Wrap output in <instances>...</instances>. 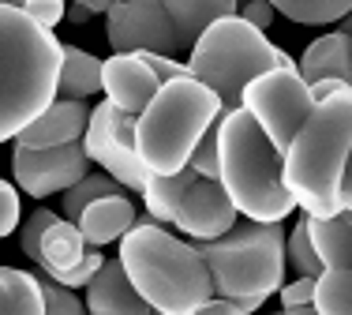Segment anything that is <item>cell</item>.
I'll return each instance as SVG.
<instances>
[{
    "mask_svg": "<svg viewBox=\"0 0 352 315\" xmlns=\"http://www.w3.org/2000/svg\"><path fill=\"white\" fill-rule=\"evenodd\" d=\"M142 56H146V64L162 76V83H169V79H180V76H191V68L188 64H180L173 53H150V49H142Z\"/></svg>",
    "mask_w": 352,
    "mask_h": 315,
    "instance_id": "obj_33",
    "label": "cell"
},
{
    "mask_svg": "<svg viewBox=\"0 0 352 315\" xmlns=\"http://www.w3.org/2000/svg\"><path fill=\"white\" fill-rule=\"evenodd\" d=\"M105 98L124 113H139L154 102V94L162 90V76L146 64L142 53H113L105 61Z\"/></svg>",
    "mask_w": 352,
    "mask_h": 315,
    "instance_id": "obj_13",
    "label": "cell"
},
{
    "mask_svg": "<svg viewBox=\"0 0 352 315\" xmlns=\"http://www.w3.org/2000/svg\"><path fill=\"white\" fill-rule=\"evenodd\" d=\"M281 15L304 27H322V23H341L352 12V0H270Z\"/></svg>",
    "mask_w": 352,
    "mask_h": 315,
    "instance_id": "obj_26",
    "label": "cell"
},
{
    "mask_svg": "<svg viewBox=\"0 0 352 315\" xmlns=\"http://www.w3.org/2000/svg\"><path fill=\"white\" fill-rule=\"evenodd\" d=\"M87 312H94V315H146V312H154V304L135 289L124 259L116 255V259H105L102 270L90 278Z\"/></svg>",
    "mask_w": 352,
    "mask_h": 315,
    "instance_id": "obj_14",
    "label": "cell"
},
{
    "mask_svg": "<svg viewBox=\"0 0 352 315\" xmlns=\"http://www.w3.org/2000/svg\"><path fill=\"white\" fill-rule=\"evenodd\" d=\"M87 248L90 240L82 237V226L72 218H60L49 226V233L41 237V263L38 270L41 274H64V270L79 267L87 259Z\"/></svg>",
    "mask_w": 352,
    "mask_h": 315,
    "instance_id": "obj_19",
    "label": "cell"
},
{
    "mask_svg": "<svg viewBox=\"0 0 352 315\" xmlns=\"http://www.w3.org/2000/svg\"><path fill=\"white\" fill-rule=\"evenodd\" d=\"M289 263L296 267V274H307V278H318L326 270L322 255H318V248L311 240V229H307V214L292 226V233H289Z\"/></svg>",
    "mask_w": 352,
    "mask_h": 315,
    "instance_id": "obj_27",
    "label": "cell"
},
{
    "mask_svg": "<svg viewBox=\"0 0 352 315\" xmlns=\"http://www.w3.org/2000/svg\"><path fill=\"white\" fill-rule=\"evenodd\" d=\"M315 281H318V278L300 274L296 281L281 285V289H278L281 308H285V312H318V308H315Z\"/></svg>",
    "mask_w": 352,
    "mask_h": 315,
    "instance_id": "obj_29",
    "label": "cell"
},
{
    "mask_svg": "<svg viewBox=\"0 0 352 315\" xmlns=\"http://www.w3.org/2000/svg\"><path fill=\"white\" fill-rule=\"evenodd\" d=\"M300 72H304L307 83H318V79L352 83V38L345 30H330V34L315 38L300 56Z\"/></svg>",
    "mask_w": 352,
    "mask_h": 315,
    "instance_id": "obj_17",
    "label": "cell"
},
{
    "mask_svg": "<svg viewBox=\"0 0 352 315\" xmlns=\"http://www.w3.org/2000/svg\"><path fill=\"white\" fill-rule=\"evenodd\" d=\"M105 38L113 53H180L176 23L162 0H120L105 12Z\"/></svg>",
    "mask_w": 352,
    "mask_h": 315,
    "instance_id": "obj_11",
    "label": "cell"
},
{
    "mask_svg": "<svg viewBox=\"0 0 352 315\" xmlns=\"http://www.w3.org/2000/svg\"><path fill=\"white\" fill-rule=\"evenodd\" d=\"M135 124H139L135 113L116 109V105L105 98V102L94 105V113H90L82 143H87V154L94 158V165H102L105 173H113L128 192L142 195V188H146V180H150V169L139 158Z\"/></svg>",
    "mask_w": 352,
    "mask_h": 315,
    "instance_id": "obj_9",
    "label": "cell"
},
{
    "mask_svg": "<svg viewBox=\"0 0 352 315\" xmlns=\"http://www.w3.org/2000/svg\"><path fill=\"white\" fill-rule=\"evenodd\" d=\"M307 229H311V240L326 267H352V221H345L341 214L338 218L307 214Z\"/></svg>",
    "mask_w": 352,
    "mask_h": 315,
    "instance_id": "obj_23",
    "label": "cell"
},
{
    "mask_svg": "<svg viewBox=\"0 0 352 315\" xmlns=\"http://www.w3.org/2000/svg\"><path fill=\"white\" fill-rule=\"evenodd\" d=\"M68 19L75 23V27H82V23H90V19H94V12H90L87 4H79V0H72V12H68Z\"/></svg>",
    "mask_w": 352,
    "mask_h": 315,
    "instance_id": "obj_36",
    "label": "cell"
},
{
    "mask_svg": "<svg viewBox=\"0 0 352 315\" xmlns=\"http://www.w3.org/2000/svg\"><path fill=\"white\" fill-rule=\"evenodd\" d=\"M53 221H60V214H53L49 206H38V210L23 221L19 244H23V255H27L30 263H41V237L49 233V226H53Z\"/></svg>",
    "mask_w": 352,
    "mask_h": 315,
    "instance_id": "obj_28",
    "label": "cell"
},
{
    "mask_svg": "<svg viewBox=\"0 0 352 315\" xmlns=\"http://www.w3.org/2000/svg\"><path fill=\"white\" fill-rule=\"evenodd\" d=\"M94 158L87 154V143H60V146H19L12 154V173L15 184L27 195L45 199V195H64L72 184H79L90 173Z\"/></svg>",
    "mask_w": 352,
    "mask_h": 315,
    "instance_id": "obj_10",
    "label": "cell"
},
{
    "mask_svg": "<svg viewBox=\"0 0 352 315\" xmlns=\"http://www.w3.org/2000/svg\"><path fill=\"white\" fill-rule=\"evenodd\" d=\"M318 98L300 68H270L244 87V109L266 128L281 154H289L296 131L315 113Z\"/></svg>",
    "mask_w": 352,
    "mask_h": 315,
    "instance_id": "obj_8",
    "label": "cell"
},
{
    "mask_svg": "<svg viewBox=\"0 0 352 315\" xmlns=\"http://www.w3.org/2000/svg\"><path fill=\"white\" fill-rule=\"evenodd\" d=\"M135 221H139L135 218V203L120 192V195L94 199V203L82 210L79 226H82V237H87L90 244L105 248V244H113V240H120L131 226H135Z\"/></svg>",
    "mask_w": 352,
    "mask_h": 315,
    "instance_id": "obj_16",
    "label": "cell"
},
{
    "mask_svg": "<svg viewBox=\"0 0 352 315\" xmlns=\"http://www.w3.org/2000/svg\"><path fill=\"white\" fill-rule=\"evenodd\" d=\"M210 263L217 296H274L285 285L289 237L281 221H236L229 233L214 240H195Z\"/></svg>",
    "mask_w": 352,
    "mask_h": 315,
    "instance_id": "obj_7",
    "label": "cell"
},
{
    "mask_svg": "<svg viewBox=\"0 0 352 315\" xmlns=\"http://www.w3.org/2000/svg\"><path fill=\"white\" fill-rule=\"evenodd\" d=\"M341 87H352V83H345V79H318V83H311V90H315L318 102H322V98H330L333 90H341Z\"/></svg>",
    "mask_w": 352,
    "mask_h": 315,
    "instance_id": "obj_35",
    "label": "cell"
},
{
    "mask_svg": "<svg viewBox=\"0 0 352 315\" xmlns=\"http://www.w3.org/2000/svg\"><path fill=\"white\" fill-rule=\"evenodd\" d=\"M23 12H30L38 23L45 27H56L60 19H68V0H23Z\"/></svg>",
    "mask_w": 352,
    "mask_h": 315,
    "instance_id": "obj_32",
    "label": "cell"
},
{
    "mask_svg": "<svg viewBox=\"0 0 352 315\" xmlns=\"http://www.w3.org/2000/svg\"><path fill=\"white\" fill-rule=\"evenodd\" d=\"M64 41L19 4L0 8V139H15L60 98Z\"/></svg>",
    "mask_w": 352,
    "mask_h": 315,
    "instance_id": "obj_2",
    "label": "cell"
},
{
    "mask_svg": "<svg viewBox=\"0 0 352 315\" xmlns=\"http://www.w3.org/2000/svg\"><path fill=\"white\" fill-rule=\"evenodd\" d=\"M120 192H128V188L120 184V180L113 177V173H87V177L79 180V184H72L68 192L60 195V203H64V218H72V221H79L82 218V210H87L94 199H102V195H120Z\"/></svg>",
    "mask_w": 352,
    "mask_h": 315,
    "instance_id": "obj_24",
    "label": "cell"
},
{
    "mask_svg": "<svg viewBox=\"0 0 352 315\" xmlns=\"http://www.w3.org/2000/svg\"><path fill=\"white\" fill-rule=\"evenodd\" d=\"M315 308L322 315H352V267H326L318 274Z\"/></svg>",
    "mask_w": 352,
    "mask_h": 315,
    "instance_id": "obj_25",
    "label": "cell"
},
{
    "mask_svg": "<svg viewBox=\"0 0 352 315\" xmlns=\"http://www.w3.org/2000/svg\"><path fill=\"white\" fill-rule=\"evenodd\" d=\"M120 259L135 289L154 304V312L191 315L217 293L203 252L188 240L173 237L154 214L139 218L120 237Z\"/></svg>",
    "mask_w": 352,
    "mask_h": 315,
    "instance_id": "obj_3",
    "label": "cell"
},
{
    "mask_svg": "<svg viewBox=\"0 0 352 315\" xmlns=\"http://www.w3.org/2000/svg\"><path fill=\"white\" fill-rule=\"evenodd\" d=\"M225 113L221 94L199 76L162 83L154 102L139 113L135 146L150 173H180L191 165L203 135Z\"/></svg>",
    "mask_w": 352,
    "mask_h": 315,
    "instance_id": "obj_5",
    "label": "cell"
},
{
    "mask_svg": "<svg viewBox=\"0 0 352 315\" xmlns=\"http://www.w3.org/2000/svg\"><path fill=\"white\" fill-rule=\"evenodd\" d=\"M341 218H345V221H352V210H345V214H341Z\"/></svg>",
    "mask_w": 352,
    "mask_h": 315,
    "instance_id": "obj_39",
    "label": "cell"
},
{
    "mask_svg": "<svg viewBox=\"0 0 352 315\" xmlns=\"http://www.w3.org/2000/svg\"><path fill=\"white\" fill-rule=\"evenodd\" d=\"M105 83V61L79 45H64V72H60V98H94Z\"/></svg>",
    "mask_w": 352,
    "mask_h": 315,
    "instance_id": "obj_22",
    "label": "cell"
},
{
    "mask_svg": "<svg viewBox=\"0 0 352 315\" xmlns=\"http://www.w3.org/2000/svg\"><path fill=\"white\" fill-rule=\"evenodd\" d=\"M221 173L217 180L232 195L236 210L255 221H285L296 210V195L285 184V154L244 105L221 113Z\"/></svg>",
    "mask_w": 352,
    "mask_h": 315,
    "instance_id": "obj_4",
    "label": "cell"
},
{
    "mask_svg": "<svg viewBox=\"0 0 352 315\" xmlns=\"http://www.w3.org/2000/svg\"><path fill=\"white\" fill-rule=\"evenodd\" d=\"M0 312L4 315H49L45 308V278L19 267L0 270Z\"/></svg>",
    "mask_w": 352,
    "mask_h": 315,
    "instance_id": "obj_20",
    "label": "cell"
},
{
    "mask_svg": "<svg viewBox=\"0 0 352 315\" xmlns=\"http://www.w3.org/2000/svg\"><path fill=\"white\" fill-rule=\"evenodd\" d=\"M240 15H244L248 23H255L258 30H266V27H274V19H278L281 12L270 0H244V4H240Z\"/></svg>",
    "mask_w": 352,
    "mask_h": 315,
    "instance_id": "obj_34",
    "label": "cell"
},
{
    "mask_svg": "<svg viewBox=\"0 0 352 315\" xmlns=\"http://www.w3.org/2000/svg\"><path fill=\"white\" fill-rule=\"evenodd\" d=\"M41 278H45V308H49V315H79L82 308H87V301H79L72 285H60V281L49 278V274H41Z\"/></svg>",
    "mask_w": 352,
    "mask_h": 315,
    "instance_id": "obj_30",
    "label": "cell"
},
{
    "mask_svg": "<svg viewBox=\"0 0 352 315\" xmlns=\"http://www.w3.org/2000/svg\"><path fill=\"white\" fill-rule=\"evenodd\" d=\"M199 180V169L188 165L180 173H150L146 188H142V203H146V214H154L157 221H169L176 218V206H180L184 192Z\"/></svg>",
    "mask_w": 352,
    "mask_h": 315,
    "instance_id": "obj_21",
    "label": "cell"
},
{
    "mask_svg": "<svg viewBox=\"0 0 352 315\" xmlns=\"http://www.w3.org/2000/svg\"><path fill=\"white\" fill-rule=\"evenodd\" d=\"M79 4H87L94 15H105L109 8H113V4H120V0H79Z\"/></svg>",
    "mask_w": 352,
    "mask_h": 315,
    "instance_id": "obj_37",
    "label": "cell"
},
{
    "mask_svg": "<svg viewBox=\"0 0 352 315\" xmlns=\"http://www.w3.org/2000/svg\"><path fill=\"white\" fill-rule=\"evenodd\" d=\"M338 30H345V34H349V38H352V12H349V15H345V19H341V27H338Z\"/></svg>",
    "mask_w": 352,
    "mask_h": 315,
    "instance_id": "obj_38",
    "label": "cell"
},
{
    "mask_svg": "<svg viewBox=\"0 0 352 315\" xmlns=\"http://www.w3.org/2000/svg\"><path fill=\"white\" fill-rule=\"evenodd\" d=\"M352 177V87L333 90L296 131L285 154V184L300 210L315 218H338L349 210Z\"/></svg>",
    "mask_w": 352,
    "mask_h": 315,
    "instance_id": "obj_1",
    "label": "cell"
},
{
    "mask_svg": "<svg viewBox=\"0 0 352 315\" xmlns=\"http://www.w3.org/2000/svg\"><path fill=\"white\" fill-rule=\"evenodd\" d=\"M236 203L225 192V184L217 177H199L195 184L184 192L180 206H176L173 226L191 240H214L221 233H229L236 226Z\"/></svg>",
    "mask_w": 352,
    "mask_h": 315,
    "instance_id": "obj_12",
    "label": "cell"
},
{
    "mask_svg": "<svg viewBox=\"0 0 352 315\" xmlns=\"http://www.w3.org/2000/svg\"><path fill=\"white\" fill-rule=\"evenodd\" d=\"M169 8L176 23V38H180V53H191L203 30L225 15H240V0H162Z\"/></svg>",
    "mask_w": 352,
    "mask_h": 315,
    "instance_id": "obj_18",
    "label": "cell"
},
{
    "mask_svg": "<svg viewBox=\"0 0 352 315\" xmlns=\"http://www.w3.org/2000/svg\"><path fill=\"white\" fill-rule=\"evenodd\" d=\"M94 105H87L82 98H56L45 113L27 124V128L15 135L19 146H60V143H75V139L87 135V124Z\"/></svg>",
    "mask_w": 352,
    "mask_h": 315,
    "instance_id": "obj_15",
    "label": "cell"
},
{
    "mask_svg": "<svg viewBox=\"0 0 352 315\" xmlns=\"http://www.w3.org/2000/svg\"><path fill=\"white\" fill-rule=\"evenodd\" d=\"M15 226H19V188L12 180L0 184V233L12 237Z\"/></svg>",
    "mask_w": 352,
    "mask_h": 315,
    "instance_id": "obj_31",
    "label": "cell"
},
{
    "mask_svg": "<svg viewBox=\"0 0 352 315\" xmlns=\"http://www.w3.org/2000/svg\"><path fill=\"white\" fill-rule=\"evenodd\" d=\"M188 68L191 76L210 83L221 94L225 109H236L244 105V87L251 79H258L270 68H300V61H292L281 45L266 38V30H258L244 15H225L210 23L203 38L191 45Z\"/></svg>",
    "mask_w": 352,
    "mask_h": 315,
    "instance_id": "obj_6",
    "label": "cell"
}]
</instances>
